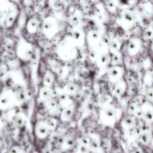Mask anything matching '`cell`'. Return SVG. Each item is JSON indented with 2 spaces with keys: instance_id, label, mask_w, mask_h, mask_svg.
I'll return each instance as SVG.
<instances>
[{
  "instance_id": "ba28073f",
  "label": "cell",
  "mask_w": 153,
  "mask_h": 153,
  "mask_svg": "<svg viewBox=\"0 0 153 153\" xmlns=\"http://www.w3.org/2000/svg\"><path fill=\"white\" fill-rule=\"evenodd\" d=\"M119 69L118 68H112L111 71H110V75L112 77H117V76H118L120 72H119Z\"/></svg>"
},
{
  "instance_id": "30bf717a",
  "label": "cell",
  "mask_w": 153,
  "mask_h": 153,
  "mask_svg": "<svg viewBox=\"0 0 153 153\" xmlns=\"http://www.w3.org/2000/svg\"><path fill=\"white\" fill-rule=\"evenodd\" d=\"M123 92V88L121 86H118L115 88V93L117 95H120Z\"/></svg>"
},
{
  "instance_id": "52a82bcc",
  "label": "cell",
  "mask_w": 153,
  "mask_h": 153,
  "mask_svg": "<svg viewBox=\"0 0 153 153\" xmlns=\"http://www.w3.org/2000/svg\"><path fill=\"white\" fill-rule=\"evenodd\" d=\"M137 50V44L134 41H131L128 44V50L131 52H134Z\"/></svg>"
},
{
  "instance_id": "7a4b0ae2",
  "label": "cell",
  "mask_w": 153,
  "mask_h": 153,
  "mask_svg": "<svg viewBox=\"0 0 153 153\" xmlns=\"http://www.w3.org/2000/svg\"><path fill=\"white\" fill-rule=\"evenodd\" d=\"M143 118L148 121H151L153 120V109H148L145 111H142Z\"/></svg>"
},
{
  "instance_id": "3957f363",
  "label": "cell",
  "mask_w": 153,
  "mask_h": 153,
  "mask_svg": "<svg viewBox=\"0 0 153 153\" xmlns=\"http://www.w3.org/2000/svg\"><path fill=\"white\" fill-rule=\"evenodd\" d=\"M105 117H107L108 119H111L113 120L115 117L114 109L111 108H107L105 111Z\"/></svg>"
},
{
  "instance_id": "5b68a950",
  "label": "cell",
  "mask_w": 153,
  "mask_h": 153,
  "mask_svg": "<svg viewBox=\"0 0 153 153\" xmlns=\"http://www.w3.org/2000/svg\"><path fill=\"white\" fill-rule=\"evenodd\" d=\"M123 19L128 22H131L133 20V15L129 12H125L123 14Z\"/></svg>"
},
{
  "instance_id": "8fae6325",
  "label": "cell",
  "mask_w": 153,
  "mask_h": 153,
  "mask_svg": "<svg viewBox=\"0 0 153 153\" xmlns=\"http://www.w3.org/2000/svg\"><path fill=\"white\" fill-rule=\"evenodd\" d=\"M146 96L150 99H153V90H148L146 93Z\"/></svg>"
},
{
  "instance_id": "7c38bea8",
  "label": "cell",
  "mask_w": 153,
  "mask_h": 153,
  "mask_svg": "<svg viewBox=\"0 0 153 153\" xmlns=\"http://www.w3.org/2000/svg\"><path fill=\"white\" fill-rule=\"evenodd\" d=\"M119 60H120V57L117 54H114L112 57V62L113 63H118Z\"/></svg>"
},
{
  "instance_id": "6da1fadb",
  "label": "cell",
  "mask_w": 153,
  "mask_h": 153,
  "mask_svg": "<svg viewBox=\"0 0 153 153\" xmlns=\"http://www.w3.org/2000/svg\"><path fill=\"white\" fill-rule=\"evenodd\" d=\"M151 137V133L148 131H143V133L139 136V140L143 144H147L150 141Z\"/></svg>"
},
{
  "instance_id": "4fadbf2b",
  "label": "cell",
  "mask_w": 153,
  "mask_h": 153,
  "mask_svg": "<svg viewBox=\"0 0 153 153\" xmlns=\"http://www.w3.org/2000/svg\"><path fill=\"white\" fill-rule=\"evenodd\" d=\"M132 153H142V151L138 148L137 149H135Z\"/></svg>"
},
{
  "instance_id": "8992f818",
  "label": "cell",
  "mask_w": 153,
  "mask_h": 153,
  "mask_svg": "<svg viewBox=\"0 0 153 153\" xmlns=\"http://www.w3.org/2000/svg\"><path fill=\"white\" fill-rule=\"evenodd\" d=\"M110 46L111 49H112L114 51L117 50L119 48V44L117 41L115 40H112L110 42Z\"/></svg>"
},
{
  "instance_id": "5bb4252c",
  "label": "cell",
  "mask_w": 153,
  "mask_h": 153,
  "mask_svg": "<svg viewBox=\"0 0 153 153\" xmlns=\"http://www.w3.org/2000/svg\"><path fill=\"white\" fill-rule=\"evenodd\" d=\"M152 146H153V140H152Z\"/></svg>"
},
{
  "instance_id": "277c9868",
  "label": "cell",
  "mask_w": 153,
  "mask_h": 153,
  "mask_svg": "<svg viewBox=\"0 0 153 153\" xmlns=\"http://www.w3.org/2000/svg\"><path fill=\"white\" fill-rule=\"evenodd\" d=\"M123 124L124 125L125 127H132L134 124V120H133V118H131V117H127L126 118L124 121H123Z\"/></svg>"
},
{
  "instance_id": "9c48e42d",
  "label": "cell",
  "mask_w": 153,
  "mask_h": 153,
  "mask_svg": "<svg viewBox=\"0 0 153 153\" xmlns=\"http://www.w3.org/2000/svg\"><path fill=\"white\" fill-rule=\"evenodd\" d=\"M153 32L151 29H148L144 32V36L146 38H151L152 36Z\"/></svg>"
}]
</instances>
